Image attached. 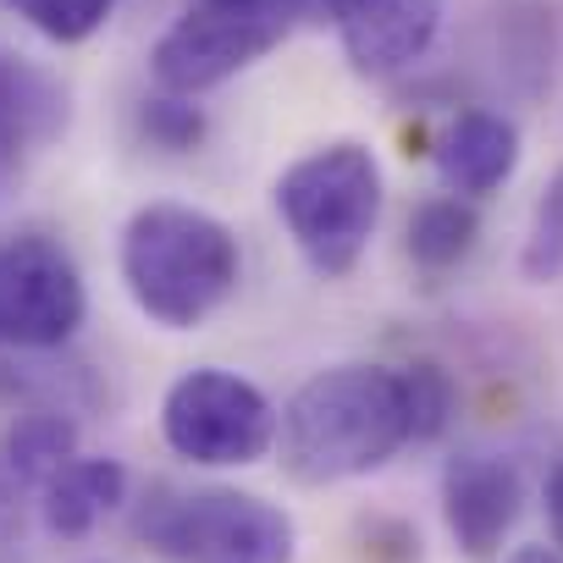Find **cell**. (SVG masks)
Masks as SVG:
<instances>
[{"label": "cell", "mask_w": 563, "mask_h": 563, "mask_svg": "<svg viewBox=\"0 0 563 563\" xmlns=\"http://www.w3.org/2000/svg\"><path fill=\"white\" fill-rule=\"evenodd\" d=\"M409 398L404 371L393 365H327L276 415L282 470L299 486H338L382 470L409 448Z\"/></svg>", "instance_id": "6da1fadb"}, {"label": "cell", "mask_w": 563, "mask_h": 563, "mask_svg": "<svg viewBox=\"0 0 563 563\" xmlns=\"http://www.w3.org/2000/svg\"><path fill=\"white\" fill-rule=\"evenodd\" d=\"M243 254L221 216L194 205H144L122 227V282L139 316L166 332L205 327L238 288Z\"/></svg>", "instance_id": "7a4b0ae2"}, {"label": "cell", "mask_w": 563, "mask_h": 563, "mask_svg": "<svg viewBox=\"0 0 563 563\" xmlns=\"http://www.w3.org/2000/svg\"><path fill=\"white\" fill-rule=\"evenodd\" d=\"M276 216L316 276L338 282L360 265L382 221V166L360 139H332L276 177Z\"/></svg>", "instance_id": "3957f363"}, {"label": "cell", "mask_w": 563, "mask_h": 563, "mask_svg": "<svg viewBox=\"0 0 563 563\" xmlns=\"http://www.w3.org/2000/svg\"><path fill=\"white\" fill-rule=\"evenodd\" d=\"M133 536L150 541L166 563H294L299 525L238 486H150L133 514Z\"/></svg>", "instance_id": "277c9868"}, {"label": "cell", "mask_w": 563, "mask_h": 563, "mask_svg": "<svg viewBox=\"0 0 563 563\" xmlns=\"http://www.w3.org/2000/svg\"><path fill=\"white\" fill-rule=\"evenodd\" d=\"M161 437L188 464L243 470L276 448V409L254 382L221 365H194L161 398Z\"/></svg>", "instance_id": "5b68a950"}, {"label": "cell", "mask_w": 563, "mask_h": 563, "mask_svg": "<svg viewBox=\"0 0 563 563\" xmlns=\"http://www.w3.org/2000/svg\"><path fill=\"white\" fill-rule=\"evenodd\" d=\"M89 316L84 271L51 232H18L0 243V349L45 354L73 343Z\"/></svg>", "instance_id": "8992f818"}, {"label": "cell", "mask_w": 563, "mask_h": 563, "mask_svg": "<svg viewBox=\"0 0 563 563\" xmlns=\"http://www.w3.org/2000/svg\"><path fill=\"white\" fill-rule=\"evenodd\" d=\"M288 29H276L254 12L221 7V0H188V12L155 40L150 51V73L166 95H188L199 100L205 89L238 78L243 67H254L260 56H271Z\"/></svg>", "instance_id": "52a82bcc"}, {"label": "cell", "mask_w": 563, "mask_h": 563, "mask_svg": "<svg viewBox=\"0 0 563 563\" xmlns=\"http://www.w3.org/2000/svg\"><path fill=\"white\" fill-rule=\"evenodd\" d=\"M525 514V481L497 453H459L442 470V519L470 563H492Z\"/></svg>", "instance_id": "ba28073f"}, {"label": "cell", "mask_w": 563, "mask_h": 563, "mask_svg": "<svg viewBox=\"0 0 563 563\" xmlns=\"http://www.w3.org/2000/svg\"><path fill=\"white\" fill-rule=\"evenodd\" d=\"M67 122H73L67 89L18 51H0V183L18 177L45 144H56Z\"/></svg>", "instance_id": "9c48e42d"}, {"label": "cell", "mask_w": 563, "mask_h": 563, "mask_svg": "<svg viewBox=\"0 0 563 563\" xmlns=\"http://www.w3.org/2000/svg\"><path fill=\"white\" fill-rule=\"evenodd\" d=\"M343 56L365 78H387L415 67L442 34V0H371L338 23Z\"/></svg>", "instance_id": "30bf717a"}, {"label": "cell", "mask_w": 563, "mask_h": 563, "mask_svg": "<svg viewBox=\"0 0 563 563\" xmlns=\"http://www.w3.org/2000/svg\"><path fill=\"white\" fill-rule=\"evenodd\" d=\"M437 172L459 199L497 194L519 172V128L497 111H459L437 139Z\"/></svg>", "instance_id": "8fae6325"}, {"label": "cell", "mask_w": 563, "mask_h": 563, "mask_svg": "<svg viewBox=\"0 0 563 563\" xmlns=\"http://www.w3.org/2000/svg\"><path fill=\"white\" fill-rule=\"evenodd\" d=\"M128 497V470L117 459H73L62 464L45 492H40V514H45V530L62 536V541H78L89 536L111 508H122Z\"/></svg>", "instance_id": "7c38bea8"}, {"label": "cell", "mask_w": 563, "mask_h": 563, "mask_svg": "<svg viewBox=\"0 0 563 563\" xmlns=\"http://www.w3.org/2000/svg\"><path fill=\"white\" fill-rule=\"evenodd\" d=\"M78 459V426L62 409H29L0 437V492H45V481Z\"/></svg>", "instance_id": "4fadbf2b"}, {"label": "cell", "mask_w": 563, "mask_h": 563, "mask_svg": "<svg viewBox=\"0 0 563 563\" xmlns=\"http://www.w3.org/2000/svg\"><path fill=\"white\" fill-rule=\"evenodd\" d=\"M481 243V216L470 199L459 194H437V199H420L415 216H409V260L431 276L464 265Z\"/></svg>", "instance_id": "5bb4252c"}, {"label": "cell", "mask_w": 563, "mask_h": 563, "mask_svg": "<svg viewBox=\"0 0 563 563\" xmlns=\"http://www.w3.org/2000/svg\"><path fill=\"white\" fill-rule=\"evenodd\" d=\"M519 271H525V282H536V288H547V282L563 276V166L547 177V188H541V199L530 210Z\"/></svg>", "instance_id": "9a60e30c"}, {"label": "cell", "mask_w": 563, "mask_h": 563, "mask_svg": "<svg viewBox=\"0 0 563 563\" xmlns=\"http://www.w3.org/2000/svg\"><path fill=\"white\" fill-rule=\"evenodd\" d=\"M7 7L34 34H45L51 45H84V40H95L111 23L117 0H7Z\"/></svg>", "instance_id": "2e32d148"}, {"label": "cell", "mask_w": 563, "mask_h": 563, "mask_svg": "<svg viewBox=\"0 0 563 563\" xmlns=\"http://www.w3.org/2000/svg\"><path fill=\"white\" fill-rule=\"evenodd\" d=\"M404 398H409V431H415V442H437L453 426L459 393H453V376L442 365H431V360L404 365Z\"/></svg>", "instance_id": "e0dca14e"}, {"label": "cell", "mask_w": 563, "mask_h": 563, "mask_svg": "<svg viewBox=\"0 0 563 563\" xmlns=\"http://www.w3.org/2000/svg\"><path fill=\"white\" fill-rule=\"evenodd\" d=\"M139 128H144V139H150L155 150L183 155V150H194V144L205 139V111H199L188 95H166V89H161L155 100H144Z\"/></svg>", "instance_id": "ac0fdd59"}, {"label": "cell", "mask_w": 563, "mask_h": 563, "mask_svg": "<svg viewBox=\"0 0 563 563\" xmlns=\"http://www.w3.org/2000/svg\"><path fill=\"white\" fill-rule=\"evenodd\" d=\"M221 7L254 12V18H265V23L294 34V23H343L360 7H371V0H221Z\"/></svg>", "instance_id": "d6986e66"}, {"label": "cell", "mask_w": 563, "mask_h": 563, "mask_svg": "<svg viewBox=\"0 0 563 563\" xmlns=\"http://www.w3.org/2000/svg\"><path fill=\"white\" fill-rule=\"evenodd\" d=\"M541 497H547V525H552V547L563 552V459H558V464L547 470V492H541Z\"/></svg>", "instance_id": "ffe728a7"}, {"label": "cell", "mask_w": 563, "mask_h": 563, "mask_svg": "<svg viewBox=\"0 0 563 563\" xmlns=\"http://www.w3.org/2000/svg\"><path fill=\"white\" fill-rule=\"evenodd\" d=\"M508 563H563V552L558 547H519Z\"/></svg>", "instance_id": "44dd1931"}]
</instances>
